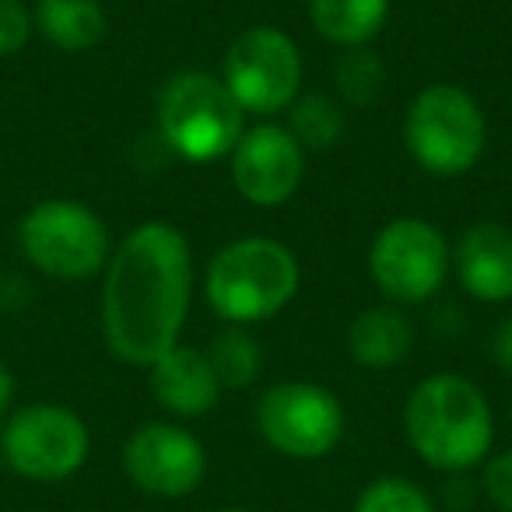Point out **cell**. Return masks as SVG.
<instances>
[{"label": "cell", "instance_id": "obj_7", "mask_svg": "<svg viewBox=\"0 0 512 512\" xmlns=\"http://www.w3.org/2000/svg\"><path fill=\"white\" fill-rule=\"evenodd\" d=\"M369 278L390 306H421L435 299L453 274V246L439 225L418 214L386 221L369 246Z\"/></svg>", "mask_w": 512, "mask_h": 512}, {"label": "cell", "instance_id": "obj_18", "mask_svg": "<svg viewBox=\"0 0 512 512\" xmlns=\"http://www.w3.org/2000/svg\"><path fill=\"white\" fill-rule=\"evenodd\" d=\"M288 113V134L302 144V151H330L341 144L348 130L344 106L327 92H299V99L285 109Z\"/></svg>", "mask_w": 512, "mask_h": 512}, {"label": "cell", "instance_id": "obj_16", "mask_svg": "<svg viewBox=\"0 0 512 512\" xmlns=\"http://www.w3.org/2000/svg\"><path fill=\"white\" fill-rule=\"evenodd\" d=\"M32 25L46 43L64 53L95 50L109 32L102 0H36Z\"/></svg>", "mask_w": 512, "mask_h": 512}, {"label": "cell", "instance_id": "obj_22", "mask_svg": "<svg viewBox=\"0 0 512 512\" xmlns=\"http://www.w3.org/2000/svg\"><path fill=\"white\" fill-rule=\"evenodd\" d=\"M32 32V11L25 8V0H0V60L15 57L29 46Z\"/></svg>", "mask_w": 512, "mask_h": 512}, {"label": "cell", "instance_id": "obj_6", "mask_svg": "<svg viewBox=\"0 0 512 512\" xmlns=\"http://www.w3.org/2000/svg\"><path fill=\"white\" fill-rule=\"evenodd\" d=\"M18 249L53 281H88L106 271L113 235L102 214L71 197L32 204L18 221Z\"/></svg>", "mask_w": 512, "mask_h": 512}, {"label": "cell", "instance_id": "obj_3", "mask_svg": "<svg viewBox=\"0 0 512 512\" xmlns=\"http://www.w3.org/2000/svg\"><path fill=\"white\" fill-rule=\"evenodd\" d=\"M299 285V256L271 235H242L225 242L204 271V299L228 327L274 320L295 302Z\"/></svg>", "mask_w": 512, "mask_h": 512}, {"label": "cell", "instance_id": "obj_14", "mask_svg": "<svg viewBox=\"0 0 512 512\" xmlns=\"http://www.w3.org/2000/svg\"><path fill=\"white\" fill-rule=\"evenodd\" d=\"M148 386L158 407L176 418H204L221 400V383L200 348L176 344L148 365Z\"/></svg>", "mask_w": 512, "mask_h": 512}, {"label": "cell", "instance_id": "obj_25", "mask_svg": "<svg viewBox=\"0 0 512 512\" xmlns=\"http://www.w3.org/2000/svg\"><path fill=\"white\" fill-rule=\"evenodd\" d=\"M15 393H18V379H15V372L8 369V362L0 358V421H4L11 414Z\"/></svg>", "mask_w": 512, "mask_h": 512}, {"label": "cell", "instance_id": "obj_4", "mask_svg": "<svg viewBox=\"0 0 512 512\" xmlns=\"http://www.w3.org/2000/svg\"><path fill=\"white\" fill-rule=\"evenodd\" d=\"M400 134L411 162L435 179L467 176L488 148V120L481 102L449 81H435L414 95Z\"/></svg>", "mask_w": 512, "mask_h": 512}, {"label": "cell", "instance_id": "obj_2", "mask_svg": "<svg viewBox=\"0 0 512 512\" xmlns=\"http://www.w3.org/2000/svg\"><path fill=\"white\" fill-rule=\"evenodd\" d=\"M404 435L421 463L442 474H460L488 460L495 442V414L474 379L435 372L407 397Z\"/></svg>", "mask_w": 512, "mask_h": 512}, {"label": "cell", "instance_id": "obj_21", "mask_svg": "<svg viewBox=\"0 0 512 512\" xmlns=\"http://www.w3.org/2000/svg\"><path fill=\"white\" fill-rule=\"evenodd\" d=\"M355 512H435L432 495L407 477H376L355 498Z\"/></svg>", "mask_w": 512, "mask_h": 512}, {"label": "cell", "instance_id": "obj_5", "mask_svg": "<svg viewBox=\"0 0 512 512\" xmlns=\"http://www.w3.org/2000/svg\"><path fill=\"white\" fill-rule=\"evenodd\" d=\"M158 137L183 162L204 165L228 158L246 130V113L221 74L179 71L158 92Z\"/></svg>", "mask_w": 512, "mask_h": 512}, {"label": "cell", "instance_id": "obj_23", "mask_svg": "<svg viewBox=\"0 0 512 512\" xmlns=\"http://www.w3.org/2000/svg\"><path fill=\"white\" fill-rule=\"evenodd\" d=\"M481 488L498 512H512V449H505V453H495V456L484 460Z\"/></svg>", "mask_w": 512, "mask_h": 512}, {"label": "cell", "instance_id": "obj_10", "mask_svg": "<svg viewBox=\"0 0 512 512\" xmlns=\"http://www.w3.org/2000/svg\"><path fill=\"white\" fill-rule=\"evenodd\" d=\"M302 50L278 25H253L228 43L221 81L246 116H278L302 92Z\"/></svg>", "mask_w": 512, "mask_h": 512}, {"label": "cell", "instance_id": "obj_11", "mask_svg": "<svg viewBox=\"0 0 512 512\" xmlns=\"http://www.w3.org/2000/svg\"><path fill=\"white\" fill-rule=\"evenodd\" d=\"M123 474L151 498H186L207 474V449L176 421H144L123 442Z\"/></svg>", "mask_w": 512, "mask_h": 512}, {"label": "cell", "instance_id": "obj_26", "mask_svg": "<svg viewBox=\"0 0 512 512\" xmlns=\"http://www.w3.org/2000/svg\"><path fill=\"white\" fill-rule=\"evenodd\" d=\"M218 512H253V509H242V505H225V509H218Z\"/></svg>", "mask_w": 512, "mask_h": 512}, {"label": "cell", "instance_id": "obj_1", "mask_svg": "<svg viewBox=\"0 0 512 512\" xmlns=\"http://www.w3.org/2000/svg\"><path fill=\"white\" fill-rule=\"evenodd\" d=\"M193 299V249L169 221H141L102 271V337L113 358L148 369L179 344Z\"/></svg>", "mask_w": 512, "mask_h": 512}, {"label": "cell", "instance_id": "obj_24", "mask_svg": "<svg viewBox=\"0 0 512 512\" xmlns=\"http://www.w3.org/2000/svg\"><path fill=\"white\" fill-rule=\"evenodd\" d=\"M488 355L505 376H512V313L491 327V341H488Z\"/></svg>", "mask_w": 512, "mask_h": 512}, {"label": "cell", "instance_id": "obj_12", "mask_svg": "<svg viewBox=\"0 0 512 512\" xmlns=\"http://www.w3.org/2000/svg\"><path fill=\"white\" fill-rule=\"evenodd\" d=\"M228 172H232L235 193L246 204L274 211L299 193L306 179V151L288 134V127L264 120L242 130L228 155Z\"/></svg>", "mask_w": 512, "mask_h": 512}, {"label": "cell", "instance_id": "obj_17", "mask_svg": "<svg viewBox=\"0 0 512 512\" xmlns=\"http://www.w3.org/2000/svg\"><path fill=\"white\" fill-rule=\"evenodd\" d=\"M306 11L320 39L341 50H358L386 29L390 0H309Z\"/></svg>", "mask_w": 512, "mask_h": 512}, {"label": "cell", "instance_id": "obj_13", "mask_svg": "<svg viewBox=\"0 0 512 512\" xmlns=\"http://www.w3.org/2000/svg\"><path fill=\"white\" fill-rule=\"evenodd\" d=\"M453 274L474 302H512V228L502 221H474L463 228L453 246Z\"/></svg>", "mask_w": 512, "mask_h": 512}, {"label": "cell", "instance_id": "obj_19", "mask_svg": "<svg viewBox=\"0 0 512 512\" xmlns=\"http://www.w3.org/2000/svg\"><path fill=\"white\" fill-rule=\"evenodd\" d=\"M207 362H211L214 376H218L221 390H246V386L256 383L260 376V344L249 334L246 327H228L214 334V341L207 344Z\"/></svg>", "mask_w": 512, "mask_h": 512}, {"label": "cell", "instance_id": "obj_15", "mask_svg": "<svg viewBox=\"0 0 512 512\" xmlns=\"http://www.w3.org/2000/svg\"><path fill=\"white\" fill-rule=\"evenodd\" d=\"M348 355L369 372H390L411 355L414 327L400 306H369L348 323Z\"/></svg>", "mask_w": 512, "mask_h": 512}, {"label": "cell", "instance_id": "obj_8", "mask_svg": "<svg viewBox=\"0 0 512 512\" xmlns=\"http://www.w3.org/2000/svg\"><path fill=\"white\" fill-rule=\"evenodd\" d=\"M88 453V425L64 404H25L0 421V460L25 481H67L85 467Z\"/></svg>", "mask_w": 512, "mask_h": 512}, {"label": "cell", "instance_id": "obj_20", "mask_svg": "<svg viewBox=\"0 0 512 512\" xmlns=\"http://www.w3.org/2000/svg\"><path fill=\"white\" fill-rule=\"evenodd\" d=\"M334 85H337V95H341L348 106H369V102H376L379 95H383L386 67L369 46H358V50H348L337 60Z\"/></svg>", "mask_w": 512, "mask_h": 512}, {"label": "cell", "instance_id": "obj_27", "mask_svg": "<svg viewBox=\"0 0 512 512\" xmlns=\"http://www.w3.org/2000/svg\"><path fill=\"white\" fill-rule=\"evenodd\" d=\"M509 418H512V400H509Z\"/></svg>", "mask_w": 512, "mask_h": 512}, {"label": "cell", "instance_id": "obj_9", "mask_svg": "<svg viewBox=\"0 0 512 512\" xmlns=\"http://www.w3.org/2000/svg\"><path fill=\"white\" fill-rule=\"evenodd\" d=\"M253 418L260 439L288 460H323L348 432V414L337 393L309 379L267 386Z\"/></svg>", "mask_w": 512, "mask_h": 512}]
</instances>
